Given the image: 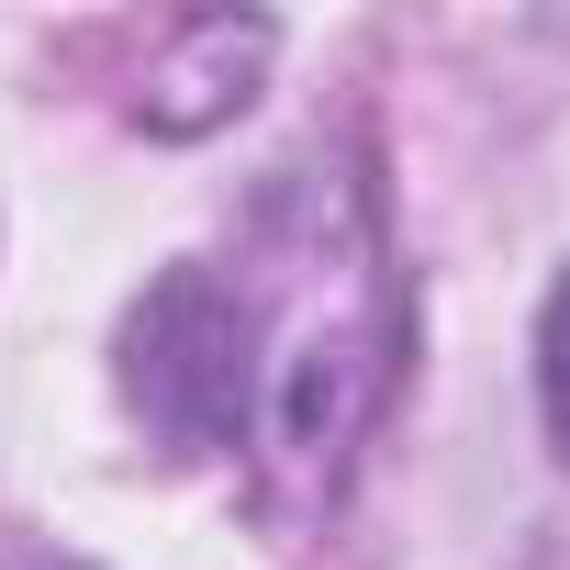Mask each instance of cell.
I'll use <instances>...</instances> for the list:
<instances>
[{
  "mask_svg": "<svg viewBox=\"0 0 570 570\" xmlns=\"http://www.w3.org/2000/svg\"><path fill=\"white\" fill-rule=\"evenodd\" d=\"M403 358V279L358 146H303L224 257L168 268L124 325V392L168 448L235 459L268 514H314Z\"/></svg>",
  "mask_w": 570,
  "mask_h": 570,
  "instance_id": "1",
  "label": "cell"
},
{
  "mask_svg": "<svg viewBox=\"0 0 570 570\" xmlns=\"http://www.w3.org/2000/svg\"><path fill=\"white\" fill-rule=\"evenodd\" d=\"M257 57H268V23H190L179 35V57L146 79V124L157 135H202V124H224L235 101H246V79H257Z\"/></svg>",
  "mask_w": 570,
  "mask_h": 570,
  "instance_id": "2",
  "label": "cell"
},
{
  "mask_svg": "<svg viewBox=\"0 0 570 570\" xmlns=\"http://www.w3.org/2000/svg\"><path fill=\"white\" fill-rule=\"evenodd\" d=\"M537 392H548V425L570 448V279L548 292V325H537Z\"/></svg>",
  "mask_w": 570,
  "mask_h": 570,
  "instance_id": "3",
  "label": "cell"
},
{
  "mask_svg": "<svg viewBox=\"0 0 570 570\" xmlns=\"http://www.w3.org/2000/svg\"><path fill=\"white\" fill-rule=\"evenodd\" d=\"M0 570H79V559H0Z\"/></svg>",
  "mask_w": 570,
  "mask_h": 570,
  "instance_id": "4",
  "label": "cell"
}]
</instances>
